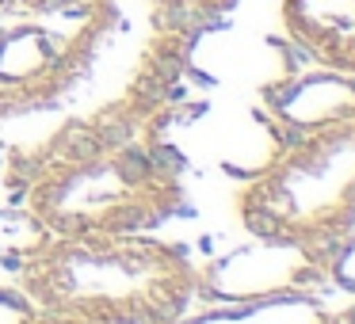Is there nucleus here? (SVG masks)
I'll return each mask as SVG.
<instances>
[{
	"instance_id": "13",
	"label": "nucleus",
	"mask_w": 355,
	"mask_h": 324,
	"mask_svg": "<svg viewBox=\"0 0 355 324\" xmlns=\"http://www.w3.org/2000/svg\"><path fill=\"white\" fill-rule=\"evenodd\" d=\"M24 324H96V321L69 316V313H46V309H31V313L24 316Z\"/></svg>"
},
{
	"instance_id": "4",
	"label": "nucleus",
	"mask_w": 355,
	"mask_h": 324,
	"mask_svg": "<svg viewBox=\"0 0 355 324\" xmlns=\"http://www.w3.org/2000/svg\"><path fill=\"white\" fill-rule=\"evenodd\" d=\"M237 217L260 240H291L332 260L355 237V118L286 138L237 191Z\"/></svg>"
},
{
	"instance_id": "14",
	"label": "nucleus",
	"mask_w": 355,
	"mask_h": 324,
	"mask_svg": "<svg viewBox=\"0 0 355 324\" xmlns=\"http://www.w3.org/2000/svg\"><path fill=\"white\" fill-rule=\"evenodd\" d=\"M321 324H355V301H352V305H347V309H340V313H324V321Z\"/></svg>"
},
{
	"instance_id": "8",
	"label": "nucleus",
	"mask_w": 355,
	"mask_h": 324,
	"mask_svg": "<svg viewBox=\"0 0 355 324\" xmlns=\"http://www.w3.org/2000/svg\"><path fill=\"white\" fill-rule=\"evenodd\" d=\"M324 309L313 305V298H275V301H248V305L225 309V313H210L199 321L176 324H321Z\"/></svg>"
},
{
	"instance_id": "7",
	"label": "nucleus",
	"mask_w": 355,
	"mask_h": 324,
	"mask_svg": "<svg viewBox=\"0 0 355 324\" xmlns=\"http://www.w3.org/2000/svg\"><path fill=\"white\" fill-rule=\"evenodd\" d=\"M279 16L313 65L355 77V0H279Z\"/></svg>"
},
{
	"instance_id": "6",
	"label": "nucleus",
	"mask_w": 355,
	"mask_h": 324,
	"mask_svg": "<svg viewBox=\"0 0 355 324\" xmlns=\"http://www.w3.org/2000/svg\"><path fill=\"white\" fill-rule=\"evenodd\" d=\"M263 107L286 138L355 118V77L317 65L313 73L263 88Z\"/></svg>"
},
{
	"instance_id": "9",
	"label": "nucleus",
	"mask_w": 355,
	"mask_h": 324,
	"mask_svg": "<svg viewBox=\"0 0 355 324\" xmlns=\"http://www.w3.org/2000/svg\"><path fill=\"white\" fill-rule=\"evenodd\" d=\"M50 237H54V233H50L27 206L24 210H0V252L24 260L35 248L46 244Z\"/></svg>"
},
{
	"instance_id": "2",
	"label": "nucleus",
	"mask_w": 355,
	"mask_h": 324,
	"mask_svg": "<svg viewBox=\"0 0 355 324\" xmlns=\"http://www.w3.org/2000/svg\"><path fill=\"white\" fill-rule=\"evenodd\" d=\"M31 309L96 324H176L199 271L180 244L146 233H65L19 260Z\"/></svg>"
},
{
	"instance_id": "12",
	"label": "nucleus",
	"mask_w": 355,
	"mask_h": 324,
	"mask_svg": "<svg viewBox=\"0 0 355 324\" xmlns=\"http://www.w3.org/2000/svg\"><path fill=\"white\" fill-rule=\"evenodd\" d=\"M180 8H184L199 27H210L222 16H230V12L237 8V0H180Z\"/></svg>"
},
{
	"instance_id": "11",
	"label": "nucleus",
	"mask_w": 355,
	"mask_h": 324,
	"mask_svg": "<svg viewBox=\"0 0 355 324\" xmlns=\"http://www.w3.org/2000/svg\"><path fill=\"white\" fill-rule=\"evenodd\" d=\"M329 278L336 286H344L347 294H355V237H347L344 244L332 252L329 260Z\"/></svg>"
},
{
	"instance_id": "1",
	"label": "nucleus",
	"mask_w": 355,
	"mask_h": 324,
	"mask_svg": "<svg viewBox=\"0 0 355 324\" xmlns=\"http://www.w3.org/2000/svg\"><path fill=\"white\" fill-rule=\"evenodd\" d=\"M202 27L180 0H92L31 80L0 84V187L123 141H161Z\"/></svg>"
},
{
	"instance_id": "10",
	"label": "nucleus",
	"mask_w": 355,
	"mask_h": 324,
	"mask_svg": "<svg viewBox=\"0 0 355 324\" xmlns=\"http://www.w3.org/2000/svg\"><path fill=\"white\" fill-rule=\"evenodd\" d=\"M88 4L92 0H0V27L46 16H69V12H85Z\"/></svg>"
},
{
	"instance_id": "3",
	"label": "nucleus",
	"mask_w": 355,
	"mask_h": 324,
	"mask_svg": "<svg viewBox=\"0 0 355 324\" xmlns=\"http://www.w3.org/2000/svg\"><path fill=\"white\" fill-rule=\"evenodd\" d=\"M180 172L184 168L164 141H123L35 176L24 187V206L54 237L149 233L187 214Z\"/></svg>"
},
{
	"instance_id": "5",
	"label": "nucleus",
	"mask_w": 355,
	"mask_h": 324,
	"mask_svg": "<svg viewBox=\"0 0 355 324\" xmlns=\"http://www.w3.org/2000/svg\"><path fill=\"white\" fill-rule=\"evenodd\" d=\"M329 278V255L291 240H260L252 237L248 248L210 263L199 275L195 298L202 301H275V298H309Z\"/></svg>"
}]
</instances>
